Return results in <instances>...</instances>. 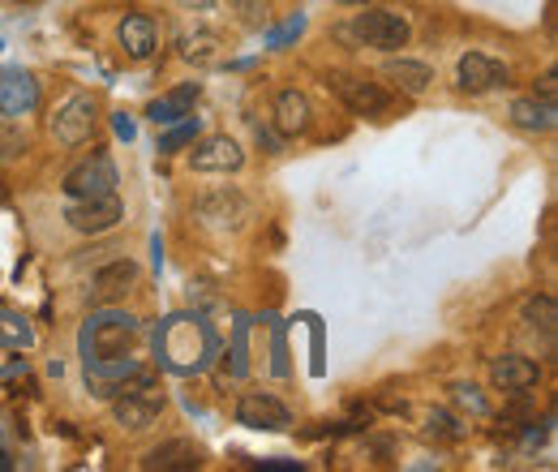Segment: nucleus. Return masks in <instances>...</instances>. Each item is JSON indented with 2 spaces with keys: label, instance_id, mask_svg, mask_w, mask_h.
<instances>
[{
  "label": "nucleus",
  "instance_id": "29",
  "mask_svg": "<svg viewBox=\"0 0 558 472\" xmlns=\"http://www.w3.org/2000/svg\"><path fill=\"white\" fill-rule=\"evenodd\" d=\"M340 4H369V0H340Z\"/></svg>",
  "mask_w": 558,
  "mask_h": 472
},
{
  "label": "nucleus",
  "instance_id": "27",
  "mask_svg": "<svg viewBox=\"0 0 558 472\" xmlns=\"http://www.w3.org/2000/svg\"><path fill=\"white\" fill-rule=\"evenodd\" d=\"M117 134L130 142V137H134V121H130V117H117Z\"/></svg>",
  "mask_w": 558,
  "mask_h": 472
},
{
  "label": "nucleus",
  "instance_id": "1",
  "mask_svg": "<svg viewBox=\"0 0 558 472\" xmlns=\"http://www.w3.org/2000/svg\"><path fill=\"white\" fill-rule=\"evenodd\" d=\"M138 318L121 314V310H99L90 314L86 331H82V356L86 361H104V356H130L138 343Z\"/></svg>",
  "mask_w": 558,
  "mask_h": 472
},
{
  "label": "nucleus",
  "instance_id": "28",
  "mask_svg": "<svg viewBox=\"0 0 558 472\" xmlns=\"http://www.w3.org/2000/svg\"><path fill=\"white\" fill-rule=\"evenodd\" d=\"M185 9H198V13H207V9H215V0H181Z\"/></svg>",
  "mask_w": 558,
  "mask_h": 472
},
{
  "label": "nucleus",
  "instance_id": "5",
  "mask_svg": "<svg viewBox=\"0 0 558 472\" xmlns=\"http://www.w3.org/2000/svg\"><path fill=\"white\" fill-rule=\"evenodd\" d=\"M177 327H181V343L177 339H159V348H163V361L172 365V370H198L203 361L210 356V348H215V339H210L207 323H198V318H177Z\"/></svg>",
  "mask_w": 558,
  "mask_h": 472
},
{
  "label": "nucleus",
  "instance_id": "17",
  "mask_svg": "<svg viewBox=\"0 0 558 472\" xmlns=\"http://www.w3.org/2000/svg\"><path fill=\"white\" fill-rule=\"evenodd\" d=\"M134 283H138V267H134L130 258H117V263H108L104 270H95V279H90V296H95L99 305H112V301H121Z\"/></svg>",
  "mask_w": 558,
  "mask_h": 472
},
{
  "label": "nucleus",
  "instance_id": "4",
  "mask_svg": "<svg viewBox=\"0 0 558 472\" xmlns=\"http://www.w3.org/2000/svg\"><path fill=\"white\" fill-rule=\"evenodd\" d=\"M327 82H331V90L344 99V108L356 112V117H374V121H383V117L396 112V99H391L378 82H365V77H356V73H331Z\"/></svg>",
  "mask_w": 558,
  "mask_h": 472
},
{
  "label": "nucleus",
  "instance_id": "20",
  "mask_svg": "<svg viewBox=\"0 0 558 472\" xmlns=\"http://www.w3.org/2000/svg\"><path fill=\"white\" fill-rule=\"evenodd\" d=\"M383 73L391 77V86L396 90H404V95H425L429 90V82H434V69L421 65V61H409V57H391L387 65H383Z\"/></svg>",
  "mask_w": 558,
  "mask_h": 472
},
{
  "label": "nucleus",
  "instance_id": "22",
  "mask_svg": "<svg viewBox=\"0 0 558 472\" xmlns=\"http://www.w3.org/2000/svg\"><path fill=\"white\" fill-rule=\"evenodd\" d=\"M142 469H198V447L194 443H185V438H177V443H163V447H155L146 460H142Z\"/></svg>",
  "mask_w": 558,
  "mask_h": 472
},
{
  "label": "nucleus",
  "instance_id": "2",
  "mask_svg": "<svg viewBox=\"0 0 558 472\" xmlns=\"http://www.w3.org/2000/svg\"><path fill=\"white\" fill-rule=\"evenodd\" d=\"M352 39L365 44V48H378V52H396V48H409L413 39V26L404 13L396 9H365L352 17Z\"/></svg>",
  "mask_w": 558,
  "mask_h": 472
},
{
  "label": "nucleus",
  "instance_id": "21",
  "mask_svg": "<svg viewBox=\"0 0 558 472\" xmlns=\"http://www.w3.org/2000/svg\"><path fill=\"white\" fill-rule=\"evenodd\" d=\"M511 121L520 125V130H529V134H550L555 130V104L550 99H515L511 104Z\"/></svg>",
  "mask_w": 558,
  "mask_h": 472
},
{
  "label": "nucleus",
  "instance_id": "24",
  "mask_svg": "<svg viewBox=\"0 0 558 472\" xmlns=\"http://www.w3.org/2000/svg\"><path fill=\"white\" fill-rule=\"evenodd\" d=\"M524 318H529L533 327H542V331H555V301H550V296H533V301L524 305Z\"/></svg>",
  "mask_w": 558,
  "mask_h": 472
},
{
  "label": "nucleus",
  "instance_id": "13",
  "mask_svg": "<svg viewBox=\"0 0 558 472\" xmlns=\"http://www.w3.org/2000/svg\"><path fill=\"white\" fill-rule=\"evenodd\" d=\"M198 82H185V86H177V90H163L159 99H150V108H146V117H150V125L155 130H168V125H177V121H185V117H194V104H198Z\"/></svg>",
  "mask_w": 558,
  "mask_h": 472
},
{
  "label": "nucleus",
  "instance_id": "19",
  "mask_svg": "<svg viewBox=\"0 0 558 472\" xmlns=\"http://www.w3.org/2000/svg\"><path fill=\"white\" fill-rule=\"evenodd\" d=\"M310 121H314V108H310V99L301 95V90H279L276 99V130L288 137L305 134L310 130Z\"/></svg>",
  "mask_w": 558,
  "mask_h": 472
},
{
  "label": "nucleus",
  "instance_id": "26",
  "mask_svg": "<svg viewBox=\"0 0 558 472\" xmlns=\"http://www.w3.org/2000/svg\"><path fill=\"white\" fill-rule=\"evenodd\" d=\"M292 35H301V17H296V22H288V26H283V31H279V35H271V44H288V39H292Z\"/></svg>",
  "mask_w": 558,
  "mask_h": 472
},
{
  "label": "nucleus",
  "instance_id": "9",
  "mask_svg": "<svg viewBox=\"0 0 558 472\" xmlns=\"http://www.w3.org/2000/svg\"><path fill=\"white\" fill-rule=\"evenodd\" d=\"M31 348H35L31 323L17 318V314H9V310H0V378L22 374L26 370V356L22 352H31Z\"/></svg>",
  "mask_w": 558,
  "mask_h": 472
},
{
  "label": "nucleus",
  "instance_id": "11",
  "mask_svg": "<svg viewBox=\"0 0 558 472\" xmlns=\"http://www.w3.org/2000/svg\"><path fill=\"white\" fill-rule=\"evenodd\" d=\"M190 164H194V172H241L245 150H241V142H236V137L215 134V137H203V142L194 146Z\"/></svg>",
  "mask_w": 558,
  "mask_h": 472
},
{
  "label": "nucleus",
  "instance_id": "10",
  "mask_svg": "<svg viewBox=\"0 0 558 472\" xmlns=\"http://www.w3.org/2000/svg\"><path fill=\"white\" fill-rule=\"evenodd\" d=\"M95 130V99L90 95H73L61 104V112L52 117V134L65 146H82Z\"/></svg>",
  "mask_w": 558,
  "mask_h": 472
},
{
  "label": "nucleus",
  "instance_id": "25",
  "mask_svg": "<svg viewBox=\"0 0 558 472\" xmlns=\"http://www.w3.org/2000/svg\"><path fill=\"white\" fill-rule=\"evenodd\" d=\"M185 57H190V61H198V65L215 61V35H198V39H185Z\"/></svg>",
  "mask_w": 558,
  "mask_h": 472
},
{
  "label": "nucleus",
  "instance_id": "16",
  "mask_svg": "<svg viewBox=\"0 0 558 472\" xmlns=\"http://www.w3.org/2000/svg\"><path fill=\"white\" fill-rule=\"evenodd\" d=\"M198 219H207L210 228H219V232H236L250 219V203L241 194L219 190V194H210V198L198 203Z\"/></svg>",
  "mask_w": 558,
  "mask_h": 472
},
{
  "label": "nucleus",
  "instance_id": "30",
  "mask_svg": "<svg viewBox=\"0 0 558 472\" xmlns=\"http://www.w3.org/2000/svg\"><path fill=\"white\" fill-rule=\"evenodd\" d=\"M0 469H9V460H4V456H0Z\"/></svg>",
  "mask_w": 558,
  "mask_h": 472
},
{
  "label": "nucleus",
  "instance_id": "12",
  "mask_svg": "<svg viewBox=\"0 0 558 472\" xmlns=\"http://www.w3.org/2000/svg\"><path fill=\"white\" fill-rule=\"evenodd\" d=\"M456 82H460L464 95H486L494 86H507V65L489 61L482 52H469V57H460V65H456Z\"/></svg>",
  "mask_w": 558,
  "mask_h": 472
},
{
  "label": "nucleus",
  "instance_id": "15",
  "mask_svg": "<svg viewBox=\"0 0 558 472\" xmlns=\"http://www.w3.org/2000/svg\"><path fill=\"white\" fill-rule=\"evenodd\" d=\"M537 378H542V365L533 356H520V352H507L489 365V383L498 391H529Z\"/></svg>",
  "mask_w": 558,
  "mask_h": 472
},
{
  "label": "nucleus",
  "instance_id": "18",
  "mask_svg": "<svg viewBox=\"0 0 558 472\" xmlns=\"http://www.w3.org/2000/svg\"><path fill=\"white\" fill-rule=\"evenodd\" d=\"M117 39H121V48L134 57V61H146L150 52H155V22L146 17V13H125L121 17V26H117Z\"/></svg>",
  "mask_w": 558,
  "mask_h": 472
},
{
  "label": "nucleus",
  "instance_id": "7",
  "mask_svg": "<svg viewBox=\"0 0 558 472\" xmlns=\"http://www.w3.org/2000/svg\"><path fill=\"white\" fill-rule=\"evenodd\" d=\"M39 108V82L35 73L22 65L0 69V117L17 121V117H31Z\"/></svg>",
  "mask_w": 558,
  "mask_h": 472
},
{
  "label": "nucleus",
  "instance_id": "8",
  "mask_svg": "<svg viewBox=\"0 0 558 472\" xmlns=\"http://www.w3.org/2000/svg\"><path fill=\"white\" fill-rule=\"evenodd\" d=\"M65 219H70V228L90 232V237L112 232V228L121 223V198H117V194H104V198H70V203H65Z\"/></svg>",
  "mask_w": 558,
  "mask_h": 472
},
{
  "label": "nucleus",
  "instance_id": "6",
  "mask_svg": "<svg viewBox=\"0 0 558 472\" xmlns=\"http://www.w3.org/2000/svg\"><path fill=\"white\" fill-rule=\"evenodd\" d=\"M117 194V168L108 155H90L65 177V198H104Z\"/></svg>",
  "mask_w": 558,
  "mask_h": 472
},
{
  "label": "nucleus",
  "instance_id": "3",
  "mask_svg": "<svg viewBox=\"0 0 558 472\" xmlns=\"http://www.w3.org/2000/svg\"><path fill=\"white\" fill-rule=\"evenodd\" d=\"M159 412H163V391L146 374H138L121 396H112V416L121 429H146Z\"/></svg>",
  "mask_w": 558,
  "mask_h": 472
},
{
  "label": "nucleus",
  "instance_id": "23",
  "mask_svg": "<svg viewBox=\"0 0 558 472\" xmlns=\"http://www.w3.org/2000/svg\"><path fill=\"white\" fill-rule=\"evenodd\" d=\"M198 137V117H185V121H177V125H168V134L159 137V150L163 155H172V150H181V146H190Z\"/></svg>",
  "mask_w": 558,
  "mask_h": 472
},
{
  "label": "nucleus",
  "instance_id": "14",
  "mask_svg": "<svg viewBox=\"0 0 558 472\" xmlns=\"http://www.w3.org/2000/svg\"><path fill=\"white\" fill-rule=\"evenodd\" d=\"M236 421L245 425V429H288V408L279 404L276 396H267V391H250V396H241V404H236Z\"/></svg>",
  "mask_w": 558,
  "mask_h": 472
}]
</instances>
